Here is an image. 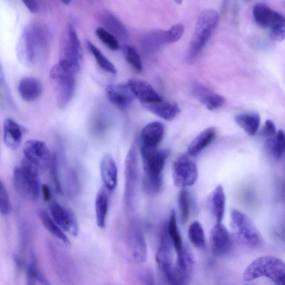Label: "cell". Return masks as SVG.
Masks as SVG:
<instances>
[{
	"label": "cell",
	"instance_id": "cell-1",
	"mask_svg": "<svg viewBox=\"0 0 285 285\" xmlns=\"http://www.w3.org/2000/svg\"><path fill=\"white\" fill-rule=\"evenodd\" d=\"M145 175L143 181L145 193L154 195L161 191L163 171L170 154L168 149L141 150Z\"/></svg>",
	"mask_w": 285,
	"mask_h": 285
},
{
	"label": "cell",
	"instance_id": "cell-2",
	"mask_svg": "<svg viewBox=\"0 0 285 285\" xmlns=\"http://www.w3.org/2000/svg\"><path fill=\"white\" fill-rule=\"evenodd\" d=\"M219 15L214 10L203 11L199 16L187 55L188 62H194L208 42L217 27Z\"/></svg>",
	"mask_w": 285,
	"mask_h": 285
},
{
	"label": "cell",
	"instance_id": "cell-3",
	"mask_svg": "<svg viewBox=\"0 0 285 285\" xmlns=\"http://www.w3.org/2000/svg\"><path fill=\"white\" fill-rule=\"evenodd\" d=\"M39 169L36 165L24 157L21 166L16 167L13 176V182L17 193L27 200L35 201L41 192Z\"/></svg>",
	"mask_w": 285,
	"mask_h": 285
},
{
	"label": "cell",
	"instance_id": "cell-4",
	"mask_svg": "<svg viewBox=\"0 0 285 285\" xmlns=\"http://www.w3.org/2000/svg\"><path fill=\"white\" fill-rule=\"evenodd\" d=\"M285 267L279 258L271 256L258 257L245 270V281H253L262 277H267L277 285L284 284Z\"/></svg>",
	"mask_w": 285,
	"mask_h": 285
},
{
	"label": "cell",
	"instance_id": "cell-5",
	"mask_svg": "<svg viewBox=\"0 0 285 285\" xmlns=\"http://www.w3.org/2000/svg\"><path fill=\"white\" fill-rule=\"evenodd\" d=\"M76 74L69 64L62 59L51 70L50 78L55 87L60 108H65L73 97Z\"/></svg>",
	"mask_w": 285,
	"mask_h": 285
},
{
	"label": "cell",
	"instance_id": "cell-6",
	"mask_svg": "<svg viewBox=\"0 0 285 285\" xmlns=\"http://www.w3.org/2000/svg\"><path fill=\"white\" fill-rule=\"evenodd\" d=\"M231 226L238 241L249 248L259 246L262 237L259 231L250 218L240 211L233 210L231 212Z\"/></svg>",
	"mask_w": 285,
	"mask_h": 285
},
{
	"label": "cell",
	"instance_id": "cell-7",
	"mask_svg": "<svg viewBox=\"0 0 285 285\" xmlns=\"http://www.w3.org/2000/svg\"><path fill=\"white\" fill-rule=\"evenodd\" d=\"M37 26H32L24 33L18 45V55L22 62L29 65L35 62L39 51L45 46L46 34Z\"/></svg>",
	"mask_w": 285,
	"mask_h": 285
},
{
	"label": "cell",
	"instance_id": "cell-8",
	"mask_svg": "<svg viewBox=\"0 0 285 285\" xmlns=\"http://www.w3.org/2000/svg\"><path fill=\"white\" fill-rule=\"evenodd\" d=\"M125 188L124 201L129 215L134 210L138 178V162L137 151L131 147L126 156L124 167Z\"/></svg>",
	"mask_w": 285,
	"mask_h": 285
},
{
	"label": "cell",
	"instance_id": "cell-9",
	"mask_svg": "<svg viewBox=\"0 0 285 285\" xmlns=\"http://www.w3.org/2000/svg\"><path fill=\"white\" fill-rule=\"evenodd\" d=\"M126 241L127 249L132 259L138 263H142L147 261V244L140 224L136 219H131L129 222Z\"/></svg>",
	"mask_w": 285,
	"mask_h": 285
},
{
	"label": "cell",
	"instance_id": "cell-10",
	"mask_svg": "<svg viewBox=\"0 0 285 285\" xmlns=\"http://www.w3.org/2000/svg\"><path fill=\"white\" fill-rule=\"evenodd\" d=\"M253 14L254 21L260 27L270 29V35L285 31L284 18L280 13L262 3L255 4Z\"/></svg>",
	"mask_w": 285,
	"mask_h": 285
},
{
	"label": "cell",
	"instance_id": "cell-11",
	"mask_svg": "<svg viewBox=\"0 0 285 285\" xmlns=\"http://www.w3.org/2000/svg\"><path fill=\"white\" fill-rule=\"evenodd\" d=\"M172 176L177 187L184 188L191 186L197 180L198 171L197 164L188 157H180L172 165Z\"/></svg>",
	"mask_w": 285,
	"mask_h": 285
},
{
	"label": "cell",
	"instance_id": "cell-12",
	"mask_svg": "<svg viewBox=\"0 0 285 285\" xmlns=\"http://www.w3.org/2000/svg\"><path fill=\"white\" fill-rule=\"evenodd\" d=\"M64 58L78 74L82 62V50L80 41L73 26L69 25L66 31L63 48Z\"/></svg>",
	"mask_w": 285,
	"mask_h": 285
},
{
	"label": "cell",
	"instance_id": "cell-13",
	"mask_svg": "<svg viewBox=\"0 0 285 285\" xmlns=\"http://www.w3.org/2000/svg\"><path fill=\"white\" fill-rule=\"evenodd\" d=\"M24 157L39 169H44L50 165L52 156L46 144L41 141L29 140L24 147Z\"/></svg>",
	"mask_w": 285,
	"mask_h": 285
},
{
	"label": "cell",
	"instance_id": "cell-14",
	"mask_svg": "<svg viewBox=\"0 0 285 285\" xmlns=\"http://www.w3.org/2000/svg\"><path fill=\"white\" fill-rule=\"evenodd\" d=\"M53 220L64 231L73 236L78 234L79 228L77 218L72 211L54 202L50 205Z\"/></svg>",
	"mask_w": 285,
	"mask_h": 285
},
{
	"label": "cell",
	"instance_id": "cell-15",
	"mask_svg": "<svg viewBox=\"0 0 285 285\" xmlns=\"http://www.w3.org/2000/svg\"><path fill=\"white\" fill-rule=\"evenodd\" d=\"M210 240L212 253L217 256L227 255L233 246L229 231L221 223H217L212 228Z\"/></svg>",
	"mask_w": 285,
	"mask_h": 285
},
{
	"label": "cell",
	"instance_id": "cell-16",
	"mask_svg": "<svg viewBox=\"0 0 285 285\" xmlns=\"http://www.w3.org/2000/svg\"><path fill=\"white\" fill-rule=\"evenodd\" d=\"M127 84L134 96L143 104L163 101L162 98L147 82L138 79H131Z\"/></svg>",
	"mask_w": 285,
	"mask_h": 285
},
{
	"label": "cell",
	"instance_id": "cell-17",
	"mask_svg": "<svg viewBox=\"0 0 285 285\" xmlns=\"http://www.w3.org/2000/svg\"><path fill=\"white\" fill-rule=\"evenodd\" d=\"M164 127L158 122H151L143 128L141 135V149H156L163 138Z\"/></svg>",
	"mask_w": 285,
	"mask_h": 285
},
{
	"label": "cell",
	"instance_id": "cell-18",
	"mask_svg": "<svg viewBox=\"0 0 285 285\" xmlns=\"http://www.w3.org/2000/svg\"><path fill=\"white\" fill-rule=\"evenodd\" d=\"M192 94L210 110H215L222 107L225 99L222 96L214 93L205 86L195 83L192 88Z\"/></svg>",
	"mask_w": 285,
	"mask_h": 285
},
{
	"label": "cell",
	"instance_id": "cell-19",
	"mask_svg": "<svg viewBox=\"0 0 285 285\" xmlns=\"http://www.w3.org/2000/svg\"><path fill=\"white\" fill-rule=\"evenodd\" d=\"M107 92L109 101L122 109L129 107L135 97L128 84L110 85Z\"/></svg>",
	"mask_w": 285,
	"mask_h": 285
},
{
	"label": "cell",
	"instance_id": "cell-20",
	"mask_svg": "<svg viewBox=\"0 0 285 285\" xmlns=\"http://www.w3.org/2000/svg\"><path fill=\"white\" fill-rule=\"evenodd\" d=\"M101 174L105 188L113 191L117 185L118 169L113 157L109 154L104 155L102 158Z\"/></svg>",
	"mask_w": 285,
	"mask_h": 285
},
{
	"label": "cell",
	"instance_id": "cell-21",
	"mask_svg": "<svg viewBox=\"0 0 285 285\" xmlns=\"http://www.w3.org/2000/svg\"><path fill=\"white\" fill-rule=\"evenodd\" d=\"M23 129L12 119H6L4 125V141L6 146L16 150L21 146L23 138Z\"/></svg>",
	"mask_w": 285,
	"mask_h": 285
},
{
	"label": "cell",
	"instance_id": "cell-22",
	"mask_svg": "<svg viewBox=\"0 0 285 285\" xmlns=\"http://www.w3.org/2000/svg\"><path fill=\"white\" fill-rule=\"evenodd\" d=\"M170 43L168 31H151L141 40L143 50L147 53H154L161 49L165 44Z\"/></svg>",
	"mask_w": 285,
	"mask_h": 285
},
{
	"label": "cell",
	"instance_id": "cell-23",
	"mask_svg": "<svg viewBox=\"0 0 285 285\" xmlns=\"http://www.w3.org/2000/svg\"><path fill=\"white\" fill-rule=\"evenodd\" d=\"M143 107L157 116L171 121L180 113V109L175 102H161L143 104Z\"/></svg>",
	"mask_w": 285,
	"mask_h": 285
},
{
	"label": "cell",
	"instance_id": "cell-24",
	"mask_svg": "<svg viewBox=\"0 0 285 285\" xmlns=\"http://www.w3.org/2000/svg\"><path fill=\"white\" fill-rule=\"evenodd\" d=\"M20 95L26 102H34L42 94L43 87L41 82L33 78H25L18 86Z\"/></svg>",
	"mask_w": 285,
	"mask_h": 285
},
{
	"label": "cell",
	"instance_id": "cell-25",
	"mask_svg": "<svg viewBox=\"0 0 285 285\" xmlns=\"http://www.w3.org/2000/svg\"><path fill=\"white\" fill-rule=\"evenodd\" d=\"M168 234L171 243L174 245L177 254V263L181 264L183 261L184 249L182 238L179 231L176 220V214L172 210L167 223Z\"/></svg>",
	"mask_w": 285,
	"mask_h": 285
},
{
	"label": "cell",
	"instance_id": "cell-26",
	"mask_svg": "<svg viewBox=\"0 0 285 285\" xmlns=\"http://www.w3.org/2000/svg\"><path fill=\"white\" fill-rule=\"evenodd\" d=\"M226 195L223 188L221 185H218L212 192L209 199L210 206L217 223L222 222L226 210Z\"/></svg>",
	"mask_w": 285,
	"mask_h": 285
},
{
	"label": "cell",
	"instance_id": "cell-27",
	"mask_svg": "<svg viewBox=\"0 0 285 285\" xmlns=\"http://www.w3.org/2000/svg\"><path fill=\"white\" fill-rule=\"evenodd\" d=\"M100 20L107 30L116 37L122 40H127L129 37L128 31L123 24L113 14L109 11L102 13Z\"/></svg>",
	"mask_w": 285,
	"mask_h": 285
},
{
	"label": "cell",
	"instance_id": "cell-28",
	"mask_svg": "<svg viewBox=\"0 0 285 285\" xmlns=\"http://www.w3.org/2000/svg\"><path fill=\"white\" fill-rule=\"evenodd\" d=\"M216 135V130L214 128H208L202 131L190 143L188 153L192 157H196L212 141H214Z\"/></svg>",
	"mask_w": 285,
	"mask_h": 285
},
{
	"label": "cell",
	"instance_id": "cell-29",
	"mask_svg": "<svg viewBox=\"0 0 285 285\" xmlns=\"http://www.w3.org/2000/svg\"><path fill=\"white\" fill-rule=\"evenodd\" d=\"M109 198L105 187L99 191L96 198L95 207L98 226L104 229L108 211Z\"/></svg>",
	"mask_w": 285,
	"mask_h": 285
},
{
	"label": "cell",
	"instance_id": "cell-30",
	"mask_svg": "<svg viewBox=\"0 0 285 285\" xmlns=\"http://www.w3.org/2000/svg\"><path fill=\"white\" fill-rule=\"evenodd\" d=\"M235 121L248 135L253 136L259 128L261 118L257 112H250L236 116Z\"/></svg>",
	"mask_w": 285,
	"mask_h": 285
},
{
	"label": "cell",
	"instance_id": "cell-31",
	"mask_svg": "<svg viewBox=\"0 0 285 285\" xmlns=\"http://www.w3.org/2000/svg\"><path fill=\"white\" fill-rule=\"evenodd\" d=\"M38 216L44 226L51 234L58 238L65 246H70L71 243L68 237L64 233L62 229L52 219L47 212L43 210L39 211Z\"/></svg>",
	"mask_w": 285,
	"mask_h": 285
},
{
	"label": "cell",
	"instance_id": "cell-32",
	"mask_svg": "<svg viewBox=\"0 0 285 285\" xmlns=\"http://www.w3.org/2000/svg\"><path fill=\"white\" fill-rule=\"evenodd\" d=\"M265 148L268 153L275 160H280L285 149V138L283 131L282 130H278L275 136L269 138L265 143Z\"/></svg>",
	"mask_w": 285,
	"mask_h": 285
},
{
	"label": "cell",
	"instance_id": "cell-33",
	"mask_svg": "<svg viewBox=\"0 0 285 285\" xmlns=\"http://www.w3.org/2000/svg\"><path fill=\"white\" fill-rule=\"evenodd\" d=\"M188 238L190 242L198 249H203L205 245V238L203 229L198 221L192 223L188 229Z\"/></svg>",
	"mask_w": 285,
	"mask_h": 285
},
{
	"label": "cell",
	"instance_id": "cell-34",
	"mask_svg": "<svg viewBox=\"0 0 285 285\" xmlns=\"http://www.w3.org/2000/svg\"><path fill=\"white\" fill-rule=\"evenodd\" d=\"M87 46L92 55L95 58L98 64L104 70L111 74H116L117 69L115 66L104 56L101 51L91 42H87Z\"/></svg>",
	"mask_w": 285,
	"mask_h": 285
},
{
	"label": "cell",
	"instance_id": "cell-35",
	"mask_svg": "<svg viewBox=\"0 0 285 285\" xmlns=\"http://www.w3.org/2000/svg\"><path fill=\"white\" fill-rule=\"evenodd\" d=\"M122 51L126 61L131 67L138 72H141L143 69L142 62L137 50L132 46L124 45Z\"/></svg>",
	"mask_w": 285,
	"mask_h": 285
},
{
	"label": "cell",
	"instance_id": "cell-36",
	"mask_svg": "<svg viewBox=\"0 0 285 285\" xmlns=\"http://www.w3.org/2000/svg\"><path fill=\"white\" fill-rule=\"evenodd\" d=\"M98 38L112 51H117L120 48L118 39L109 31L103 28H98L96 30Z\"/></svg>",
	"mask_w": 285,
	"mask_h": 285
},
{
	"label": "cell",
	"instance_id": "cell-37",
	"mask_svg": "<svg viewBox=\"0 0 285 285\" xmlns=\"http://www.w3.org/2000/svg\"><path fill=\"white\" fill-rule=\"evenodd\" d=\"M179 205L182 222L185 223L188 221L190 214L191 199L188 191L184 188L181 191L179 195Z\"/></svg>",
	"mask_w": 285,
	"mask_h": 285
},
{
	"label": "cell",
	"instance_id": "cell-38",
	"mask_svg": "<svg viewBox=\"0 0 285 285\" xmlns=\"http://www.w3.org/2000/svg\"><path fill=\"white\" fill-rule=\"evenodd\" d=\"M11 210V205L8 190L0 179V213L4 216L8 215Z\"/></svg>",
	"mask_w": 285,
	"mask_h": 285
},
{
	"label": "cell",
	"instance_id": "cell-39",
	"mask_svg": "<svg viewBox=\"0 0 285 285\" xmlns=\"http://www.w3.org/2000/svg\"><path fill=\"white\" fill-rule=\"evenodd\" d=\"M27 271L34 277L35 280H36L42 285H52L47 278L37 269L36 257L34 254L32 255L31 262Z\"/></svg>",
	"mask_w": 285,
	"mask_h": 285
},
{
	"label": "cell",
	"instance_id": "cell-40",
	"mask_svg": "<svg viewBox=\"0 0 285 285\" xmlns=\"http://www.w3.org/2000/svg\"><path fill=\"white\" fill-rule=\"evenodd\" d=\"M51 175L55 188L60 194H63V189L59 175V164L56 155L52 156L50 163Z\"/></svg>",
	"mask_w": 285,
	"mask_h": 285
},
{
	"label": "cell",
	"instance_id": "cell-41",
	"mask_svg": "<svg viewBox=\"0 0 285 285\" xmlns=\"http://www.w3.org/2000/svg\"><path fill=\"white\" fill-rule=\"evenodd\" d=\"M184 27L182 24L174 25L168 30L170 43H175L180 40L183 34Z\"/></svg>",
	"mask_w": 285,
	"mask_h": 285
},
{
	"label": "cell",
	"instance_id": "cell-42",
	"mask_svg": "<svg viewBox=\"0 0 285 285\" xmlns=\"http://www.w3.org/2000/svg\"><path fill=\"white\" fill-rule=\"evenodd\" d=\"M143 285H155V277L152 272L149 270H144L139 275Z\"/></svg>",
	"mask_w": 285,
	"mask_h": 285
},
{
	"label": "cell",
	"instance_id": "cell-43",
	"mask_svg": "<svg viewBox=\"0 0 285 285\" xmlns=\"http://www.w3.org/2000/svg\"><path fill=\"white\" fill-rule=\"evenodd\" d=\"M277 130L274 123L271 120H267L265 122L263 129V135L270 138L275 136L277 134Z\"/></svg>",
	"mask_w": 285,
	"mask_h": 285
},
{
	"label": "cell",
	"instance_id": "cell-44",
	"mask_svg": "<svg viewBox=\"0 0 285 285\" xmlns=\"http://www.w3.org/2000/svg\"><path fill=\"white\" fill-rule=\"evenodd\" d=\"M25 5L32 13H36L40 10L39 4L37 1L34 0H26L23 1Z\"/></svg>",
	"mask_w": 285,
	"mask_h": 285
},
{
	"label": "cell",
	"instance_id": "cell-45",
	"mask_svg": "<svg viewBox=\"0 0 285 285\" xmlns=\"http://www.w3.org/2000/svg\"><path fill=\"white\" fill-rule=\"evenodd\" d=\"M42 193L45 202H49L51 198V193L50 188L47 185L44 184L42 186Z\"/></svg>",
	"mask_w": 285,
	"mask_h": 285
},
{
	"label": "cell",
	"instance_id": "cell-46",
	"mask_svg": "<svg viewBox=\"0 0 285 285\" xmlns=\"http://www.w3.org/2000/svg\"><path fill=\"white\" fill-rule=\"evenodd\" d=\"M27 285H35V278L28 272H27Z\"/></svg>",
	"mask_w": 285,
	"mask_h": 285
}]
</instances>
